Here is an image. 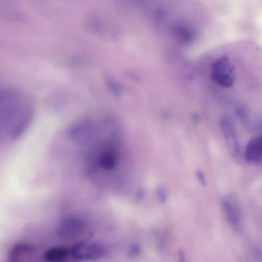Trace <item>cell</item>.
<instances>
[{
    "mask_svg": "<svg viewBox=\"0 0 262 262\" xmlns=\"http://www.w3.org/2000/svg\"><path fill=\"white\" fill-rule=\"evenodd\" d=\"M4 103L3 119L4 128L9 136L15 139L20 136L27 127L31 115V106L27 100L17 99Z\"/></svg>",
    "mask_w": 262,
    "mask_h": 262,
    "instance_id": "obj_1",
    "label": "cell"
},
{
    "mask_svg": "<svg viewBox=\"0 0 262 262\" xmlns=\"http://www.w3.org/2000/svg\"><path fill=\"white\" fill-rule=\"evenodd\" d=\"M231 57L228 55L219 56L211 64L210 78L217 86L226 90L232 89L238 77V68Z\"/></svg>",
    "mask_w": 262,
    "mask_h": 262,
    "instance_id": "obj_2",
    "label": "cell"
},
{
    "mask_svg": "<svg viewBox=\"0 0 262 262\" xmlns=\"http://www.w3.org/2000/svg\"><path fill=\"white\" fill-rule=\"evenodd\" d=\"M85 225V222L80 218L67 217L59 223L57 227V234L62 238H73L82 232Z\"/></svg>",
    "mask_w": 262,
    "mask_h": 262,
    "instance_id": "obj_3",
    "label": "cell"
},
{
    "mask_svg": "<svg viewBox=\"0 0 262 262\" xmlns=\"http://www.w3.org/2000/svg\"><path fill=\"white\" fill-rule=\"evenodd\" d=\"M104 252L102 246L97 243H81L72 249V256L79 260H94L101 257Z\"/></svg>",
    "mask_w": 262,
    "mask_h": 262,
    "instance_id": "obj_4",
    "label": "cell"
},
{
    "mask_svg": "<svg viewBox=\"0 0 262 262\" xmlns=\"http://www.w3.org/2000/svg\"><path fill=\"white\" fill-rule=\"evenodd\" d=\"M221 127L231 154L234 158H238L240 154L239 146L232 120L228 117H224L221 121Z\"/></svg>",
    "mask_w": 262,
    "mask_h": 262,
    "instance_id": "obj_5",
    "label": "cell"
},
{
    "mask_svg": "<svg viewBox=\"0 0 262 262\" xmlns=\"http://www.w3.org/2000/svg\"><path fill=\"white\" fill-rule=\"evenodd\" d=\"M245 158L250 163L262 162V137L254 138L249 141L245 149Z\"/></svg>",
    "mask_w": 262,
    "mask_h": 262,
    "instance_id": "obj_6",
    "label": "cell"
},
{
    "mask_svg": "<svg viewBox=\"0 0 262 262\" xmlns=\"http://www.w3.org/2000/svg\"><path fill=\"white\" fill-rule=\"evenodd\" d=\"M223 208L229 224L234 228L238 229L240 226L241 217L239 210L234 201L230 198L225 199L223 201Z\"/></svg>",
    "mask_w": 262,
    "mask_h": 262,
    "instance_id": "obj_7",
    "label": "cell"
},
{
    "mask_svg": "<svg viewBox=\"0 0 262 262\" xmlns=\"http://www.w3.org/2000/svg\"><path fill=\"white\" fill-rule=\"evenodd\" d=\"M34 248L26 244H18L15 245L9 253L11 262H22L29 258L33 253Z\"/></svg>",
    "mask_w": 262,
    "mask_h": 262,
    "instance_id": "obj_8",
    "label": "cell"
},
{
    "mask_svg": "<svg viewBox=\"0 0 262 262\" xmlns=\"http://www.w3.org/2000/svg\"><path fill=\"white\" fill-rule=\"evenodd\" d=\"M69 250L64 247H54L48 250L44 254V258L48 262H61L69 256Z\"/></svg>",
    "mask_w": 262,
    "mask_h": 262,
    "instance_id": "obj_9",
    "label": "cell"
}]
</instances>
